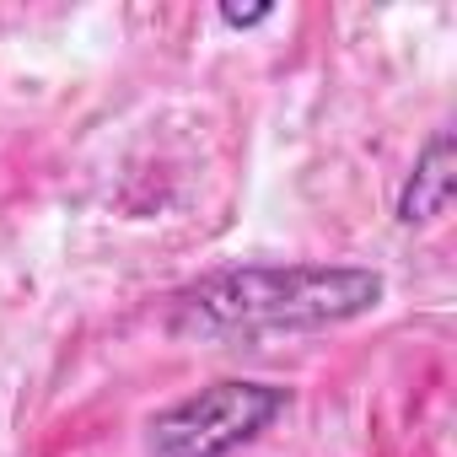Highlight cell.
Listing matches in <instances>:
<instances>
[{
  "label": "cell",
  "mask_w": 457,
  "mask_h": 457,
  "mask_svg": "<svg viewBox=\"0 0 457 457\" xmlns=\"http://www.w3.org/2000/svg\"><path fill=\"white\" fill-rule=\"evenodd\" d=\"M382 302V275L355 264H248L220 270L172 296V334L183 339H264L302 328H339Z\"/></svg>",
  "instance_id": "cell-1"
},
{
  "label": "cell",
  "mask_w": 457,
  "mask_h": 457,
  "mask_svg": "<svg viewBox=\"0 0 457 457\" xmlns=\"http://www.w3.org/2000/svg\"><path fill=\"white\" fill-rule=\"evenodd\" d=\"M291 409V387L280 382H248V377H226L210 382L172 409L151 420V457H232L253 436H264L280 414Z\"/></svg>",
  "instance_id": "cell-2"
},
{
  "label": "cell",
  "mask_w": 457,
  "mask_h": 457,
  "mask_svg": "<svg viewBox=\"0 0 457 457\" xmlns=\"http://www.w3.org/2000/svg\"><path fill=\"white\" fill-rule=\"evenodd\" d=\"M452 188H457L452 129H436V135L425 140V151L414 156V167H409L403 188H398V204H393L398 226H425V220H436V215L452 204Z\"/></svg>",
  "instance_id": "cell-3"
},
{
  "label": "cell",
  "mask_w": 457,
  "mask_h": 457,
  "mask_svg": "<svg viewBox=\"0 0 457 457\" xmlns=\"http://www.w3.org/2000/svg\"><path fill=\"white\" fill-rule=\"evenodd\" d=\"M270 17H275L270 6H253V12H232V6H226V12H220L226 28H259V22H270Z\"/></svg>",
  "instance_id": "cell-4"
}]
</instances>
